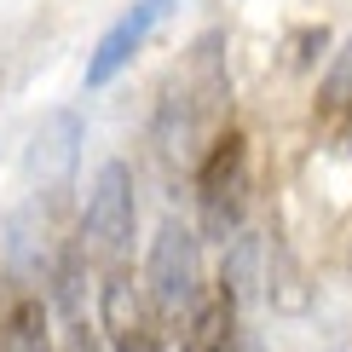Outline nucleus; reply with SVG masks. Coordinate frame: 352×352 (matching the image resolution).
Here are the masks:
<instances>
[{
    "label": "nucleus",
    "mask_w": 352,
    "mask_h": 352,
    "mask_svg": "<svg viewBox=\"0 0 352 352\" xmlns=\"http://www.w3.org/2000/svg\"><path fill=\"white\" fill-rule=\"evenodd\" d=\"M133 243V173L127 162H104L87 190V248L98 260H122Z\"/></svg>",
    "instance_id": "nucleus-3"
},
{
    "label": "nucleus",
    "mask_w": 352,
    "mask_h": 352,
    "mask_svg": "<svg viewBox=\"0 0 352 352\" xmlns=\"http://www.w3.org/2000/svg\"><path fill=\"white\" fill-rule=\"evenodd\" d=\"M243 185H248V151H243V133H219L208 162L197 168V202H202V219L208 231H231L243 214Z\"/></svg>",
    "instance_id": "nucleus-4"
},
{
    "label": "nucleus",
    "mask_w": 352,
    "mask_h": 352,
    "mask_svg": "<svg viewBox=\"0 0 352 352\" xmlns=\"http://www.w3.org/2000/svg\"><path fill=\"white\" fill-rule=\"evenodd\" d=\"M144 295L156 300L162 318H179L190 312V300L202 295V248H197V231L168 219L151 243V266H144Z\"/></svg>",
    "instance_id": "nucleus-1"
},
{
    "label": "nucleus",
    "mask_w": 352,
    "mask_h": 352,
    "mask_svg": "<svg viewBox=\"0 0 352 352\" xmlns=\"http://www.w3.org/2000/svg\"><path fill=\"white\" fill-rule=\"evenodd\" d=\"M0 352H52L47 346V306L41 300H12L0 312Z\"/></svg>",
    "instance_id": "nucleus-7"
},
{
    "label": "nucleus",
    "mask_w": 352,
    "mask_h": 352,
    "mask_svg": "<svg viewBox=\"0 0 352 352\" xmlns=\"http://www.w3.org/2000/svg\"><path fill=\"white\" fill-rule=\"evenodd\" d=\"M98 329H104L110 352H162V312L144 295V283H133L122 266L98 289Z\"/></svg>",
    "instance_id": "nucleus-2"
},
{
    "label": "nucleus",
    "mask_w": 352,
    "mask_h": 352,
    "mask_svg": "<svg viewBox=\"0 0 352 352\" xmlns=\"http://www.w3.org/2000/svg\"><path fill=\"white\" fill-rule=\"evenodd\" d=\"M64 352H98V341H93V329H87V324H76V329L64 335Z\"/></svg>",
    "instance_id": "nucleus-8"
},
{
    "label": "nucleus",
    "mask_w": 352,
    "mask_h": 352,
    "mask_svg": "<svg viewBox=\"0 0 352 352\" xmlns=\"http://www.w3.org/2000/svg\"><path fill=\"white\" fill-rule=\"evenodd\" d=\"M168 6H173V0H139L133 12H122V18L104 29V41H98L93 64H87V87H104V81L122 76V69L133 64V52L151 41V29L168 18Z\"/></svg>",
    "instance_id": "nucleus-5"
},
{
    "label": "nucleus",
    "mask_w": 352,
    "mask_h": 352,
    "mask_svg": "<svg viewBox=\"0 0 352 352\" xmlns=\"http://www.w3.org/2000/svg\"><path fill=\"white\" fill-rule=\"evenodd\" d=\"M237 341V295L226 283L202 289L185 312V329H179V352H231Z\"/></svg>",
    "instance_id": "nucleus-6"
}]
</instances>
